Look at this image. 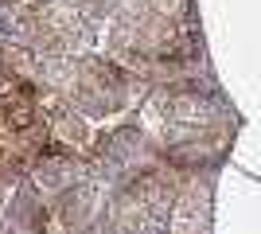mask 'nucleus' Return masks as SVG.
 Wrapping results in <instances>:
<instances>
[{
	"mask_svg": "<svg viewBox=\"0 0 261 234\" xmlns=\"http://www.w3.org/2000/svg\"><path fill=\"white\" fill-rule=\"evenodd\" d=\"M101 39L117 67L175 63L191 47L187 0H106Z\"/></svg>",
	"mask_w": 261,
	"mask_h": 234,
	"instance_id": "f257e3e1",
	"label": "nucleus"
},
{
	"mask_svg": "<svg viewBox=\"0 0 261 234\" xmlns=\"http://www.w3.org/2000/svg\"><path fill=\"white\" fill-rule=\"evenodd\" d=\"M117 234H207V191L175 172H148L113 203Z\"/></svg>",
	"mask_w": 261,
	"mask_h": 234,
	"instance_id": "f03ea898",
	"label": "nucleus"
},
{
	"mask_svg": "<svg viewBox=\"0 0 261 234\" xmlns=\"http://www.w3.org/2000/svg\"><path fill=\"white\" fill-rule=\"evenodd\" d=\"M4 20L32 55L74 59L101 35L106 0H4Z\"/></svg>",
	"mask_w": 261,
	"mask_h": 234,
	"instance_id": "7ed1b4c3",
	"label": "nucleus"
},
{
	"mask_svg": "<svg viewBox=\"0 0 261 234\" xmlns=\"http://www.w3.org/2000/svg\"><path fill=\"white\" fill-rule=\"evenodd\" d=\"M47 129H51L47 101L35 98L32 86L0 78V160L32 156L43 145Z\"/></svg>",
	"mask_w": 261,
	"mask_h": 234,
	"instance_id": "20e7f679",
	"label": "nucleus"
},
{
	"mask_svg": "<svg viewBox=\"0 0 261 234\" xmlns=\"http://www.w3.org/2000/svg\"><path fill=\"white\" fill-rule=\"evenodd\" d=\"M0 234H28V230H20V226H12V219L4 211H0Z\"/></svg>",
	"mask_w": 261,
	"mask_h": 234,
	"instance_id": "39448f33",
	"label": "nucleus"
}]
</instances>
